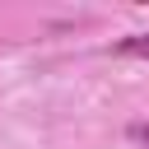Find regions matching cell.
<instances>
[{
  "label": "cell",
  "mask_w": 149,
  "mask_h": 149,
  "mask_svg": "<svg viewBox=\"0 0 149 149\" xmlns=\"http://www.w3.org/2000/svg\"><path fill=\"white\" fill-rule=\"evenodd\" d=\"M116 56H130V61H149V33H130L116 42Z\"/></svg>",
  "instance_id": "obj_1"
},
{
  "label": "cell",
  "mask_w": 149,
  "mask_h": 149,
  "mask_svg": "<svg viewBox=\"0 0 149 149\" xmlns=\"http://www.w3.org/2000/svg\"><path fill=\"white\" fill-rule=\"evenodd\" d=\"M126 135H130L135 144H144V149H149V121H135V126H130Z\"/></svg>",
  "instance_id": "obj_2"
}]
</instances>
